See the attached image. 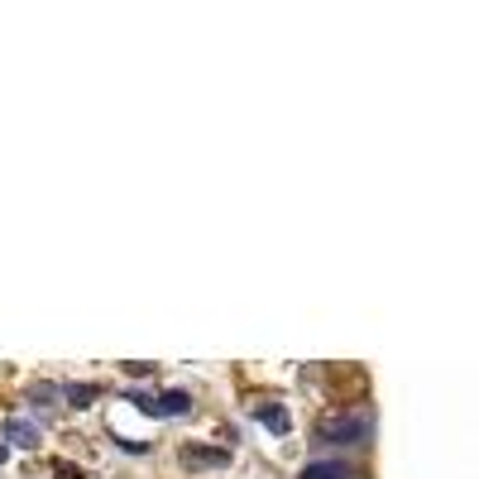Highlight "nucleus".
<instances>
[{
    "label": "nucleus",
    "instance_id": "8",
    "mask_svg": "<svg viewBox=\"0 0 479 479\" xmlns=\"http://www.w3.org/2000/svg\"><path fill=\"white\" fill-rule=\"evenodd\" d=\"M58 475H63V479H81V470H77V465H58Z\"/></svg>",
    "mask_w": 479,
    "mask_h": 479
},
{
    "label": "nucleus",
    "instance_id": "1",
    "mask_svg": "<svg viewBox=\"0 0 479 479\" xmlns=\"http://www.w3.org/2000/svg\"><path fill=\"white\" fill-rule=\"evenodd\" d=\"M312 437L321 446H365L374 437V413H365V407H331V413L317 417Z\"/></svg>",
    "mask_w": 479,
    "mask_h": 479
},
{
    "label": "nucleus",
    "instance_id": "6",
    "mask_svg": "<svg viewBox=\"0 0 479 479\" xmlns=\"http://www.w3.org/2000/svg\"><path fill=\"white\" fill-rule=\"evenodd\" d=\"M264 422H268V427H274V431H283V427H288V417H283V413H278V407H264Z\"/></svg>",
    "mask_w": 479,
    "mask_h": 479
},
{
    "label": "nucleus",
    "instance_id": "7",
    "mask_svg": "<svg viewBox=\"0 0 479 479\" xmlns=\"http://www.w3.org/2000/svg\"><path fill=\"white\" fill-rule=\"evenodd\" d=\"M187 460H216V465H220L226 455H220V451H187Z\"/></svg>",
    "mask_w": 479,
    "mask_h": 479
},
{
    "label": "nucleus",
    "instance_id": "4",
    "mask_svg": "<svg viewBox=\"0 0 479 479\" xmlns=\"http://www.w3.org/2000/svg\"><path fill=\"white\" fill-rule=\"evenodd\" d=\"M192 407V398H187L182 389H173V393H163V403H158V413H187Z\"/></svg>",
    "mask_w": 479,
    "mask_h": 479
},
{
    "label": "nucleus",
    "instance_id": "2",
    "mask_svg": "<svg viewBox=\"0 0 479 479\" xmlns=\"http://www.w3.org/2000/svg\"><path fill=\"white\" fill-rule=\"evenodd\" d=\"M297 479H365V470L350 460H312V465H302Z\"/></svg>",
    "mask_w": 479,
    "mask_h": 479
},
{
    "label": "nucleus",
    "instance_id": "3",
    "mask_svg": "<svg viewBox=\"0 0 479 479\" xmlns=\"http://www.w3.org/2000/svg\"><path fill=\"white\" fill-rule=\"evenodd\" d=\"M5 437H10V446H19V451H34V446H39V427H34V422H19V417H15V422H5Z\"/></svg>",
    "mask_w": 479,
    "mask_h": 479
},
{
    "label": "nucleus",
    "instance_id": "5",
    "mask_svg": "<svg viewBox=\"0 0 479 479\" xmlns=\"http://www.w3.org/2000/svg\"><path fill=\"white\" fill-rule=\"evenodd\" d=\"M67 393V398H73L77 407H87L91 398H97V389H91V383H73V389H63Z\"/></svg>",
    "mask_w": 479,
    "mask_h": 479
}]
</instances>
